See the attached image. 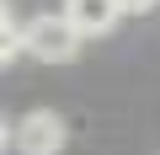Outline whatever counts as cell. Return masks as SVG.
<instances>
[{"instance_id":"obj_1","label":"cell","mask_w":160,"mask_h":155,"mask_svg":"<svg viewBox=\"0 0 160 155\" xmlns=\"http://www.w3.org/2000/svg\"><path fill=\"white\" fill-rule=\"evenodd\" d=\"M22 32H27V54L43 59V64H64V59H75L80 38H86L69 16H32Z\"/></svg>"},{"instance_id":"obj_2","label":"cell","mask_w":160,"mask_h":155,"mask_svg":"<svg viewBox=\"0 0 160 155\" xmlns=\"http://www.w3.org/2000/svg\"><path fill=\"white\" fill-rule=\"evenodd\" d=\"M16 150H22V155H59V150H64V118L48 112V107L27 112V118L16 123Z\"/></svg>"},{"instance_id":"obj_3","label":"cell","mask_w":160,"mask_h":155,"mask_svg":"<svg viewBox=\"0 0 160 155\" xmlns=\"http://www.w3.org/2000/svg\"><path fill=\"white\" fill-rule=\"evenodd\" d=\"M64 16L86 32V38H102V32H112V27H118L123 0H64Z\"/></svg>"},{"instance_id":"obj_4","label":"cell","mask_w":160,"mask_h":155,"mask_svg":"<svg viewBox=\"0 0 160 155\" xmlns=\"http://www.w3.org/2000/svg\"><path fill=\"white\" fill-rule=\"evenodd\" d=\"M149 6H160V0H123V11H149Z\"/></svg>"}]
</instances>
